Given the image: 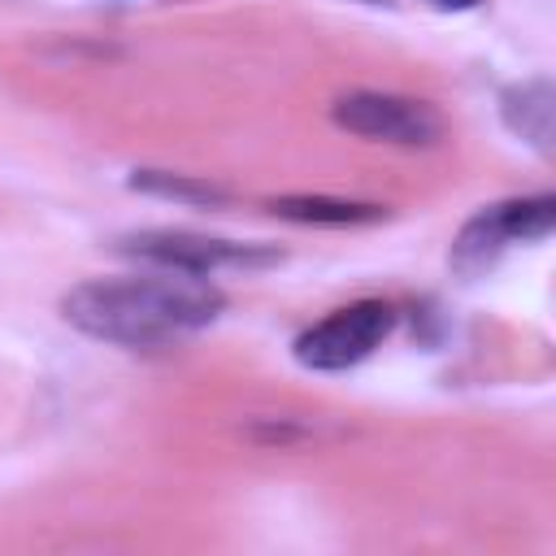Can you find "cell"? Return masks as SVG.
<instances>
[{"instance_id": "6da1fadb", "label": "cell", "mask_w": 556, "mask_h": 556, "mask_svg": "<svg viewBox=\"0 0 556 556\" xmlns=\"http://www.w3.org/2000/svg\"><path fill=\"white\" fill-rule=\"evenodd\" d=\"M222 291L204 274L161 269L139 278H91L65 291L61 313L91 339L122 348H161L204 330L222 313Z\"/></svg>"}, {"instance_id": "7a4b0ae2", "label": "cell", "mask_w": 556, "mask_h": 556, "mask_svg": "<svg viewBox=\"0 0 556 556\" xmlns=\"http://www.w3.org/2000/svg\"><path fill=\"white\" fill-rule=\"evenodd\" d=\"M556 226V200L552 195H530V200H504V204H491L482 213H473L460 235L452 239V269L460 278H478L486 274L500 252L508 243H539L547 239Z\"/></svg>"}, {"instance_id": "3957f363", "label": "cell", "mask_w": 556, "mask_h": 556, "mask_svg": "<svg viewBox=\"0 0 556 556\" xmlns=\"http://www.w3.org/2000/svg\"><path fill=\"white\" fill-rule=\"evenodd\" d=\"M117 248L156 269H187V274H204V278L213 269H261L282 256L261 243H230V239H213V235H195V230H135Z\"/></svg>"}, {"instance_id": "277c9868", "label": "cell", "mask_w": 556, "mask_h": 556, "mask_svg": "<svg viewBox=\"0 0 556 556\" xmlns=\"http://www.w3.org/2000/svg\"><path fill=\"white\" fill-rule=\"evenodd\" d=\"M391 326H395L391 304L356 300V304L330 313L326 321H317L313 330H304L295 339V361L304 369H317V374H334V369L361 365L391 334Z\"/></svg>"}, {"instance_id": "5b68a950", "label": "cell", "mask_w": 556, "mask_h": 556, "mask_svg": "<svg viewBox=\"0 0 556 556\" xmlns=\"http://www.w3.org/2000/svg\"><path fill=\"white\" fill-rule=\"evenodd\" d=\"M334 122L361 139L378 143H404V148H426L443 135V117L426 100L408 96H387V91H348L330 104Z\"/></svg>"}, {"instance_id": "8992f818", "label": "cell", "mask_w": 556, "mask_h": 556, "mask_svg": "<svg viewBox=\"0 0 556 556\" xmlns=\"http://www.w3.org/2000/svg\"><path fill=\"white\" fill-rule=\"evenodd\" d=\"M504 122L513 135H521L539 152H547L552 148V83L530 78L521 87H508L504 91Z\"/></svg>"}, {"instance_id": "52a82bcc", "label": "cell", "mask_w": 556, "mask_h": 556, "mask_svg": "<svg viewBox=\"0 0 556 556\" xmlns=\"http://www.w3.org/2000/svg\"><path fill=\"white\" fill-rule=\"evenodd\" d=\"M269 208L287 222H313V226H361L387 217L378 204H356V200H334V195H278Z\"/></svg>"}, {"instance_id": "ba28073f", "label": "cell", "mask_w": 556, "mask_h": 556, "mask_svg": "<svg viewBox=\"0 0 556 556\" xmlns=\"http://www.w3.org/2000/svg\"><path fill=\"white\" fill-rule=\"evenodd\" d=\"M130 187L139 191H152V195H174V200H195V204H222L226 195L208 182H191L182 174H161V169H135Z\"/></svg>"}, {"instance_id": "9c48e42d", "label": "cell", "mask_w": 556, "mask_h": 556, "mask_svg": "<svg viewBox=\"0 0 556 556\" xmlns=\"http://www.w3.org/2000/svg\"><path fill=\"white\" fill-rule=\"evenodd\" d=\"M426 4H434V9H443V13H465V9H473L478 0H426Z\"/></svg>"}]
</instances>
